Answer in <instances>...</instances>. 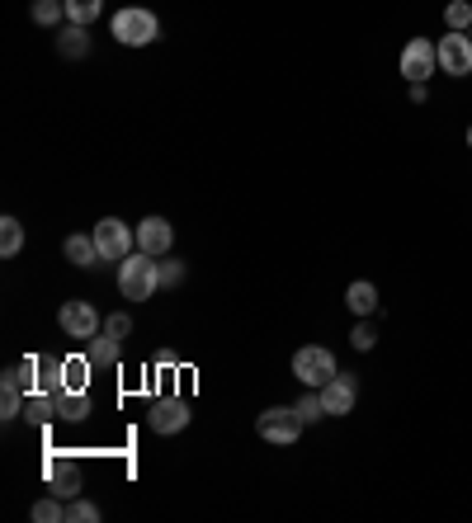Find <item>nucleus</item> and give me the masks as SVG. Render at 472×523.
<instances>
[{
	"mask_svg": "<svg viewBox=\"0 0 472 523\" xmlns=\"http://www.w3.org/2000/svg\"><path fill=\"white\" fill-rule=\"evenodd\" d=\"M161 288V260L147 250H133L128 260H118V293L128 302H147Z\"/></svg>",
	"mask_w": 472,
	"mask_h": 523,
	"instance_id": "obj_1",
	"label": "nucleus"
},
{
	"mask_svg": "<svg viewBox=\"0 0 472 523\" xmlns=\"http://www.w3.org/2000/svg\"><path fill=\"white\" fill-rule=\"evenodd\" d=\"M109 33H114L123 48H147L161 38V19L152 10H142V5H123L114 19H109Z\"/></svg>",
	"mask_w": 472,
	"mask_h": 523,
	"instance_id": "obj_2",
	"label": "nucleus"
},
{
	"mask_svg": "<svg viewBox=\"0 0 472 523\" xmlns=\"http://www.w3.org/2000/svg\"><path fill=\"white\" fill-rule=\"evenodd\" d=\"M90 236H95V246H100L104 264L128 260V255H133V250H137V227H128L123 217H100Z\"/></svg>",
	"mask_w": 472,
	"mask_h": 523,
	"instance_id": "obj_3",
	"label": "nucleus"
},
{
	"mask_svg": "<svg viewBox=\"0 0 472 523\" xmlns=\"http://www.w3.org/2000/svg\"><path fill=\"white\" fill-rule=\"evenodd\" d=\"M336 373H340V363L326 344H303V349L293 354V377H298L303 387H326Z\"/></svg>",
	"mask_w": 472,
	"mask_h": 523,
	"instance_id": "obj_4",
	"label": "nucleus"
},
{
	"mask_svg": "<svg viewBox=\"0 0 472 523\" xmlns=\"http://www.w3.org/2000/svg\"><path fill=\"white\" fill-rule=\"evenodd\" d=\"M303 415H298V406H270V410H260V420H255V434L265 443H298L303 439Z\"/></svg>",
	"mask_w": 472,
	"mask_h": 523,
	"instance_id": "obj_5",
	"label": "nucleus"
},
{
	"mask_svg": "<svg viewBox=\"0 0 472 523\" xmlns=\"http://www.w3.org/2000/svg\"><path fill=\"white\" fill-rule=\"evenodd\" d=\"M397 66H402L406 85H425L439 71V43H435V38H406L402 62H397Z\"/></svg>",
	"mask_w": 472,
	"mask_h": 523,
	"instance_id": "obj_6",
	"label": "nucleus"
},
{
	"mask_svg": "<svg viewBox=\"0 0 472 523\" xmlns=\"http://www.w3.org/2000/svg\"><path fill=\"white\" fill-rule=\"evenodd\" d=\"M57 326H62L67 340H95V335L104 330V316L95 311V302L71 297V302H62V311H57Z\"/></svg>",
	"mask_w": 472,
	"mask_h": 523,
	"instance_id": "obj_7",
	"label": "nucleus"
},
{
	"mask_svg": "<svg viewBox=\"0 0 472 523\" xmlns=\"http://www.w3.org/2000/svg\"><path fill=\"white\" fill-rule=\"evenodd\" d=\"M439 71H444V76H454V81L472 76V38H468V33L444 29V38H439Z\"/></svg>",
	"mask_w": 472,
	"mask_h": 523,
	"instance_id": "obj_8",
	"label": "nucleus"
},
{
	"mask_svg": "<svg viewBox=\"0 0 472 523\" xmlns=\"http://www.w3.org/2000/svg\"><path fill=\"white\" fill-rule=\"evenodd\" d=\"M43 481H48V491L57 495V500H76V495H81V467L71 458H62V453H52V458L43 462Z\"/></svg>",
	"mask_w": 472,
	"mask_h": 523,
	"instance_id": "obj_9",
	"label": "nucleus"
},
{
	"mask_svg": "<svg viewBox=\"0 0 472 523\" xmlns=\"http://www.w3.org/2000/svg\"><path fill=\"white\" fill-rule=\"evenodd\" d=\"M321 401H326V415H331V420H345V415L359 406V377L336 373L326 387H321Z\"/></svg>",
	"mask_w": 472,
	"mask_h": 523,
	"instance_id": "obj_10",
	"label": "nucleus"
},
{
	"mask_svg": "<svg viewBox=\"0 0 472 523\" xmlns=\"http://www.w3.org/2000/svg\"><path fill=\"white\" fill-rule=\"evenodd\" d=\"M189 425V401L180 396H156L152 410H147V429L152 434H180Z\"/></svg>",
	"mask_w": 472,
	"mask_h": 523,
	"instance_id": "obj_11",
	"label": "nucleus"
},
{
	"mask_svg": "<svg viewBox=\"0 0 472 523\" xmlns=\"http://www.w3.org/2000/svg\"><path fill=\"white\" fill-rule=\"evenodd\" d=\"M170 246H175V227H170L166 217H142L137 222V250H147V255H170Z\"/></svg>",
	"mask_w": 472,
	"mask_h": 523,
	"instance_id": "obj_12",
	"label": "nucleus"
},
{
	"mask_svg": "<svg viewBox=\"0 0 472 523\" xmlns=\"http://www.w3.org/2000/svg\"><path fill=\"white\" fill-rule=\"evenodd\" d=\"M52 401H57V425H81V420H90V396L76 392V387H62Z\"/></svg>",
	"mask_w": 472,
	"mask_h": 523,
	"instance_id": "obj_13",
	"label": "nucleus"
},
{
	"mask_svg": "<svg viewBox=\"0 0 472 523\" xmlns=\"http://www.w3.org/2000/svg\"><path fill=\"white\" fill-rule=\"evenodd\" d=\"M345 307H350L359 321H364V316H373V311H378V288H373L369 278H354L350 288H345Z\"/></svg>",
	"mask_w": 472,
	"mask_h": 523,
	"instance_id": "obj_14",
	"label": "nucleus"
},
{
	"mask_svg": "<svg viewBox=\"0 0 472 523\" xmlns=\"http://www.w3.org/2000/svg\"><path fill=\"white\" fill-rule=\"evenodd\" d=\"M67 387V377H62V359H34V392H48V396H57Z\"/></svg>",
	"mask_w": 472,
	"mask_h": 523,
	"instance_id": "obj_15",
	"label": "nucleus"
},
{
	"mask_svg": "<svg viewBox=\"0 0 472 523\" xmlns=\"http://www.w3.org/2000/svg\"><path fill=\"white\" fill-rule=\"evenodd\" d=\"M62 255H67V260L76 264V269H95V264H104L100 246H95V236H67Z\"/></svg>",
	"mask_w": 472,
	"mask_h": 523,
	"instance_id": "obj_16",
	"label": "nucleus"
},
{
	"mask_svg": "<svg viewBox=\"0 0 472 523\" xmlns=\"http://www.w3.org/2000/svg\"><path fill=\"white\" fill-rule=\"evenodd\" d=\"M90 349H85V359L95 363V368H114L118 359H123V340H114V335H95V340H85Z\"/></svg>",
	"mask_w": 472,
	"mask_h": 523,
	"instance_id": "obj_17",
	"label": "nucleus"
},
{
	"mask_svg": "<svg viewBox=\"0 0 472 523\" xmlns=\"http://www.w3.org/2000/svg\"><path fill=\"white\" fill-rule=\"evenodd\" d=\"M57 52H62V57H71V62H76V57H85V52H90V33H85V24H67V29L57 33Z\"/></svg>",
	"mask_w": 472,
	"mask_h": 523,
	"instance_id": "obj_18",
	"label": "nucleus"
},
{
	"mask_svg": "<svg viewBox=\"0 0 472 523\" xmlns=\"http://www.w3.org/2000/svg\"><path fill=\"white\" fill-rule=\"evenodd\" d=\"M24 420H29V425H52V420H57V401H52L48 392H29V401H24Z\"/></svg>",
	"mask_w": 472,
	"mask_h": 523,
	"instance_id": "obj_19",
	"label": "nucleus"
},
{
	"mask_svg": "<svg viewBox=\"0 0 472 523\" xmlns=\"http://www.w3.org/2000/svg\"><path fill=\"white\" fill-rule=\"evenodd\" d=\"M29 519H34V523H67V500H57V495L48 491L43 500H34Z\"/></svg>",
	"mask_w": 472,
	"mask_h": 523,
	"instance_id": "obj_20",
	"label": "nucleus"
},
{
	"mask_svg": "<svg viewBox=\"0 0 472 523\" xmlns=\"http://www.w3.org/2000/svg\"><path fill=\"white\" fill-rule=\"evenodd\" d=\"M19 250H24V227H19V217H0V255L15 260Z\"/></svg>",
	"mask_w": 472,
	"mask_h": 523,
	"instance_id": "obj_21",
	"label": "nucleus"
},
{
	"mask_svg": "<svg viewBox=\"0 0 472 523\" xmlns=\"http://www.w3.org/2000/svg\"><path fill=\"white\" fill-rule=\"evenodd\" d=\"M104 15V0H67V24H95Z\"/></svg>",
	"mask_w": 472,
	"mask_h": 523,
	"instance_id": "obj_22",
	"label": "nucleus"
},
{
	"mask_svg": "<svg viewBox=\"0 0 472 523\" xmlns=\"http://www.w3.org/2000/svg\"><path fill=\"white\" fill-rule=\"evenodd\" d=\"M34 24H43V29H52V24H62L67 19V0H34Z\"/></svg>",
	"mask_w": 472,
	"mask_h": 523,
	"instance_id": "obj_23",
	"label": "nucleus"
},
{
	"mask_svg": "<svg viewBox=\"0 0 472 523\" xmlns=\"http://www.w3.org/2000/svg\"><path fill=\"white\" fill-rule=\"evenodd\" d=\"M298 415H303V425H317V420H331L326 415V401H321V387H307L303 401H298Z\"/></svg>",
	"mask_w": 472,
	"mask_h": 523,
	"instance_id": "obj_24",
	"label": "nucleus"
},
{
	"mask_svg": "<svg viewBox=\"0 0 472 523\" xmlns=\"http://www.w3.org/2000/svg\"><path fill=\"white\" fill-rule=\"evenodd\" d=\"M90 373H95L90 359H62V377H67V387H76V392L90 387Z\"/></svg>",
	"mask_w": 472,
	"mask_h": 523,
	"instance_id": "obj_25",
	"label": "nucleus"
},
{
	"mask_svg": "<svg viewBox=\"0 0 472 523\" xmlns=\"http://www.w3.org/2000/svg\"><path fill=\"white\" fill-rule=\"evenodd\" d=\"M444 24L458 33H468L472 29V0H449V5H444Z\"/></svg>",
	"mask_w": 472,
	"mask_h": 523,
	"instance_id": "obj_26",
	"label": "nucleus"
},
{
	"mask_svg": "<svg viewBox=\"0 0 472 523\" xmlns=\"http://www.w3.org/2000/svg\"><path fill=\"white\" fill-rule=\"evenodd\" d=\"M95 519H100V509L90 505V500H81V495L67 500V523H95Z\"/></svg>",
	"mask_w": 472,
	"mask_h": 523,
	"instance_id": "obj_27",
	"label": "nucleus"
},
{
	"mask_svg": "<svg viewBox=\"0 0 472 523\" xmlns=\"http://www.w3.org/2000/svg\"><path fill=\"white\" fill-rule=\"evenodd\" d=\"M104 335H114V340H128V335H133V316H128V311H114V316H104Z\"/></svg>",
	"mask_w": 472,
	"mask_h": 523,
	"instance_id": "obj_28",
	"label": "nucleus"
},
{
	"mask_svg": "<svg viewBox=\"0 0 472 523\" xmlns=\"http://www.w3.org/2000/svg\"><path fill=\"white\" fill-rule=\"evenodd\" d=\"M350 344L354 349H359V354H369L373 344H378V330L369 326V316H364V321H359V326H354V335H350Z\"/></svg>",
	"mask_w": 472,
	"mask_h": 523,
	"instance_id": "obj_29",
	"label": "nucleus"
},
{
	"mask_svg": "<svg viewBox=\"0 0 472 523\" xmlns=\"http://www.w3.org/2000/svg\"><path fill=\"white\" fill-rule=\"evenodd\" d=\"M180 278H185V264L161 255V288H180Z\"/></svg>",
	"mask_w": 472,
	"mask_h": 523,
	"instance_id": "obj_30",
	"label": "nucleus"
},
{
	"mask_svg": "<svg viewBox=\"0 0 472 523\" xmlns=\"http://www.w3.org/2000/svg\"><path fill=\"white\" fill-rule=\"evenodd\" d=\"M156 368H161V373H166V368H175V354H170V349H161V354H156Z\"/></svg>",
	"mask_w": 472,
	"mask_h": 523,
	"instance_id": "obj_31",
	"label": "nucleus"
},
{
	"mask_svg": "<svg viewBox=\"0 0 472 523\" xmlns=\"http://www.w3.org/2000/svg\"><path fill=\"white\" fill-rule=\"evenodd\" d=\"M468 147H472V128H468Z\"/></svg>",
	"mask_w": 472,
	"mask_h": 523,
	"instance_id": "obj_32",
	"label": "nucleus"
},
{
	"mask_svg": "<svg viewBox=\"0 0 472 523\" xmlns=\"http://www.w3.org/2000/svg\"><path fill=\"white\" fill-rule=\"evenodd\" d=\"M468 38H472V29H468Z\"/></svg>",
	"mask_w": 472,
	"mask_h": 523,
	"instance_id": "obj_33",
	"label": "nucleus"
}]
</instances>
